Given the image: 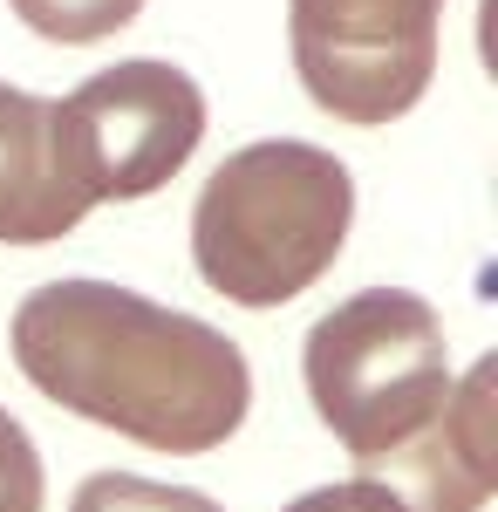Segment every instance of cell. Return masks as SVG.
<instances>
[{
	"instance_id": "3",
	"label": "cell",
	"mask_w": 498,
	"mask_h": 512,
	"mask_svg": "<svg viewBox=\"0 0 498 512\" xmlns=\"http://www.w3.org/2000/svg\"><path fill=\"white\" fill-rule=\"evenodd\" d=\"M301 376L314 417L335 431L355 472L389 458L396 444L444 410L451 396V342L437 308L410 287H362L307 328Z\"/></svg>"
},
{
	"instance_id": "7",
	"label": "cell",
	"mask_w": 498,
	"mask_h": 512,
	"mask_svg": "<svg viewBox=\"0 0 498 512\" xmlns=\"http://www.w3.org/2000/svg\"><path fill=\"white\" fill-rule=\"evenodd\" d=\"M82 219H89V205L62 178L48 103L0 82V239L7 246H48V239L76 233Z\"/></svg>"
},
{
	"instance_id": "9",
	"label": "cell",
	"mask_w": 498,
	"mask_h": 512,
	"mask_svg": "<svg viewBox=\"0 0 498 512\" xmlns=\"http://www.w3.org/2000/svg\"><path fill=\"white\" fill-rule=\"evenodd\" d=\"M69 512H226V506L192 492V485H157V478L137 472H89L76 485Z\"/></svg>"
},
{
	"instance_id": "5",
	"label": "cell",
	"mask_w": 498,
	"mask_h": 512,
	"mask_svg": "<svg viewBox=\"0 0 498 512\" xmlns=\"http://www.w3.org/2000/svg\"><path fill=\"white\" fill-rule=\"evenodd\" d=\"M444 0H287L301 89L342 123H396L437 76Z\"/></svg>"
},
{
	"instance_id": "6",
	"label": "cell",
	"mask_w": 498,
	"mask_h": 512,
	"mask_svg": "<svg viewBox=\"0 0 498 512\" xmlns=\"http://www.w3.org/2000/svg\"><path fill=\"white\" fill-rule=\"evenodd\" d=\"M355 478L383 485L403 512H485L498 492V355H478L451 383L444 410Z\"/></svg>"
},
{
	"instance_id": "2",
	"label": "cell",
	"mask_w": 498,
	"mask_h": 512,
	"mask_svg": "<svg viewBox=\"0 0 498 512\" xmlns=\"http://www.w3.org/2000/svg\"><path fill=\"white\" fill-rule=\"evenodd\" d=\"M355 226V178L335 151L267 137L232 151L192 205V260L212 294L280 308L335 267Z\"/></svg>"
},
{
	"instance_id": "10",
	"label": "cell",
	"mask_w": 498,
	"mask_h": 512,
	"mask_svg": "<svg viewBox=\"0 0 498 512\" xmlns=\"http://www.w3.org/2000/svg\"><path fill=\"white\" fill-rule=\"evenodd\" d=\"M41 506H48L41 451H35V437L0 410V512H41Z\"/></svg>"
},
{
	"instance_id": "11",
	"label": "cell",
	"mask_w": 498,
	"mask_h": 512,
	"mask_svg": "<svg viewBox=\"0 0 498 512\" xmlns=\"http://www.w3.org/2000/svg\"><path fill=\"white\" fill-rule=\"evenodd\" d=\"M280 512H403L389 499L383 485H369V478H342V485H321V492H301L294 506Z\"/></svg>"
},
{
	"instance_id": "4",
	"label": "cell",
	"mask_w": 498,
	"mask_h": 512,
	"mask_svg": "<svg viewBox=\"0 0 498 512\" xmlns=\"http://www.w3.org/2000/svg\"><path fill=\"white\" fill-rule=\"evenodd\" d=\"M55 158L82 205L164 192L205 137V96L171 62H116L96 69L76 96L48 103Z\"/></svg>"
},
{
	"instance_id": "8",
	"label": "cell",
	"mask_w": 498,
	"mask_h": 512,
	"mask_svg": "<svg viewBox=\"0 0 498 512\" xmlns=\"http://www.w3.org/2000/svg\"><path fill=\"white\" fill-rule=\"evenodd\" d=\"M21 14V28L41 41H62V48H82V41H103L116 28H130L144 14V0H7Z\"/></svg>"
},
{
	"instance_id": "1",
	"label": "cell",
	"mask_w": 498,
	"mask_h": 512,
	"mask_svg": "<svg viewBox=\"0 0 498 512\" xmlns=\"http://www.w3.org/2000/svg\"><path fill=\"white\" fill-rule=\"evenodd\" d=\"M14 362L48 403L171 458L219 451L253 410L226 328L110 280H48L14 308Z\"/></svg>"
}]
</instances>
